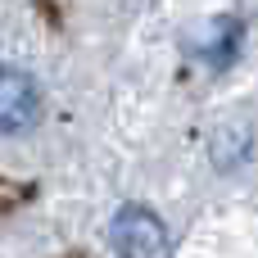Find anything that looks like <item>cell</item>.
<instances>
[{"label": "cell", "mask_w": 258, "mask_h": 258, "mask_svg": "<svg viewBox=\"0 0 258 258\" xmlns=\"http://www.w3.org/2000/svg\"><path fill=\"white\" fill-rule=\"evenodd\" d=\"M249 150H254V132H249L245 122H222V127L209 136V159H213L218 172L240 168V163L249 159Z\"/></svg>", "instance_id": "3"}, {"label": "cell", "mask_w": 258, "mask_h": 258, "mask_svg": "<svg viewBox=\"0 0 258 258\" xmlns=\"http://www.w3.org/2000/svg\"><path fill=\"white\" fill-rule=\"evenodd\" d=\"M41 118V86L23 68H0V132L18 136Z\"/></svg>", "instance_id": "2"}, {"label": "cell", "mask_w": 258, "mask_h": 258, "mask_svg": "<svg viewBox=\"0 0 258 258\" xmlns=\"http://www.w3.org/2000/svg\"><path fill=\"white\" fill-rule=\"evenodd\" d=\"M109 249L127 258H159L168 254V227L145 204H122L109 222Z\"/></svg>", "instance_id": "1"}, {"label": "cell", "mask_w": 258, "mask_h": 258, "mask_svg": "<svg viewBox=\"0 0 258 258\" xmlns=\"http://www.w3.org/2000/svg\"><path fill=\"white\" fill-rule=\"evenodd\" d=\"M236 45H240V23H231V18H218V36L200 45V59H209L213 68H222V63L236 54Z\"/></svg>", "instance_id": "4"}]
</instances>
